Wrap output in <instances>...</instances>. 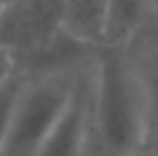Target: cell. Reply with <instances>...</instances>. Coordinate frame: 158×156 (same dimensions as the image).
<instances>
[{
	"mask_svg": "<svg viewBox=\"0 0 158 156\" xmlns=\"http://www.w3.org/2000/svg\"><path fill=\"white\" fill-rule=\"evenodd\" d=\"M92 122L117 156L149 147L156 108L149 85L124 48L101 46L92 60Z\"/></svg>",
	"mask_w": 158,
	"mask_h": 156,
	"instance_id": "6da1fadb",
	"label": "cell"
},
{
	"mask_svg": "<svg viewBox=\"0 0 158 156\" xmlns=\"http://www.w3.org/2000/svg\"><path fill=\"white\" fill-rule=\"evenodd\" d=\"M92 62V60H89ZM89 62L25 71L0 156H35L44 138L67 110L80 71Z\"/></svg>",
	"mask_w": 158,
	"mask_h": 156,
	"instance_id": "7a4b0ae2",
	"label": "cell"
},
{
	"mask_svg": "<svg viewBox=\"0 0 158 156\" xmlns=\"http://www.w3.org/2000/svg\"><path fill=\"white\" fill-rule=\"evenodd\" d=\"M64 0H7L0 9V48L14 55L19 69H35L60 39Z\"/></svg>",
	"mask_w": 158,
	"mask_h": 156,
	"instance_id": "3957f363",
	"label": "cell"
},
{
	"mask_svg": "<svg viewBox=\"0 0 158 156\" xmlns=\"http://www.w3.org/2000/svg\"><path fill=\"white\" fill-rule=\"evenodd\" d=\"M94 60V55H92ZM92 117V62L80 71L67 110L48 131L35 156H80Z\"/></svg>",
	"mask_w": 158,
	"mask_h": 156,
	"instance_id": "277c9868",
	"label": "cell"
},
{
	"mask_svg": "<svg viewBox=\"0 0 158 156\" xmlns=\"http://www.w3.org/2000/svg\"><path fill=\"white\" fill-rule=\"evenodd\" d=\"M108 0H64L60 32L92 51L103 46Z\"/></svg>",
	"mask_w": 158,
	"mask_h": 156,
	"instance_id": "5b68a950",
	"label": "cell"
},
{
	"mask_svg": "<svg viewBox=\"0 0 158 156\" xmlns=\"http://www.w3.org/2000/svg\"><path fill=\"white\" fill-rule=\"evenodd\" d=\"M151 12L147 0H108L103 46L126 48L140 30L149 23Z\"/></svg>",
	"mask_w": 158,
	"mask_h": 156,
	"instance_id": "8992f818",
	"label": "cell"
},
{
	"mask_svg": "<svg viewBox=\"0 0 158 156\" xmlns=\"http://www.w3.org/2000/svg\"><path fill=\"white\" fill-rule=\"evenodd\" d=\"M23 78H25V71L16 69L12 76L5 80V85L0 87V154H2V145H5V138H7V131H9L14 103H16L21 85H23Z\"/></svg>",
	"mask_w": 158,
	"mask_h": 156,
	"instance_id": "52a82bcc",
	"label": "cell"
},
{
	"mask_svg": "<svg viewBox=\"0 0 158 156\" xmlns=\"http://www.w3.org/2000/svg\"><path fill=\"white\" fill-rule=\"evenodd\" d=\"M80 156H117L110 147H108V142L101 138V133L96 131V126H94V122H92V117H89V126H87V133H85Z\"/></svg>",
	"mask_w": 158,
	"mask_h": 156,
	"instance_id": "ba28073f",
	"label": "cell"
},
{
	"mask_svg": "<svg viewBox=\"0 0 158 156\" xmlns=\"http://www.w3.org/2000/svg\"><path fill=\"white\" fill-rule=\"evenodd\" d=\"M16 69H19V64H16L14 55L9 51H5V48H0V87L5 85V80L12 76Z\"/></svg>",
	"mask_w": 158,
	"mask_h": 156,
	"instance_id": "9c48e42d",
	"label": "cell"
},
{
	"mask_svg": "<svg viewBox=\"0 0 158 156\" xmlns=\"http://www.w3.org/2000/svg\"><path fill=\"white\" fill-rule=\"evenodd\" d=\"M126 156H154V142H151L149 147L140 149V152H133V154H126Z\"/></svg>",
	"mask_w": 158,
	"mask_h": 156,
	"instance_id": "30bf717a",
	"label": "cell"
},
{
	"mask_svg": "<svg viewBox=\"0 0 158 156\" xmlns=\"http://www.w3.org/2000/svg\"><path fill=\"white\" fill-rule=\"evenodd\" d=\"M149 2V12H151V19L158 21V0H147Z\"/></svg>",
	"mask_w": 158,
	"mask_h": 156,
	"instance_id": "8fae6325",
	"label": "cell"
},
{
	"mask_svg": "<svg viewBox=\"0 0 158 156\" xmlns=\"http://www.w3.org/2000/svg\"><path fill=\"white\" fill-rule=\"evenodd\" d=\"M5 5H7V0H0V9H2V7H5Z\"/></svg>",
	"mask_w": 158,
	"mask_h": 156,
	"instance_id": "7c38bea8",
	"label": "cell"
}]
</instances>
